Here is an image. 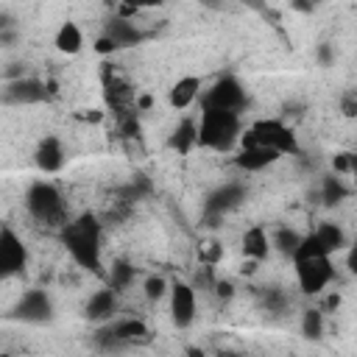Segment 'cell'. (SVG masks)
<instances>
[{
	"mask_svg": "<svg viewBox=\"0 0 357 357\" xmlns=\"http://www.w3.org/2000/svg\"><path fill=\"white\" fill-rule=\"evenodd\" d=\"M61 243L67 245L70 257L81 268H86L92 273H103V265H100V223L92 212H84L75 220H70L61 229Z\"/></svg>",
	"mask_w": 357,
	"mask_h": 357,
	"instance_id": "obj_1",
	"label": "cell"
},
{
	"mask_svg": "<svg viewBox=\"0 0 357 357\" xmlns=\"http://www.w3.org/2000/svg\"><path fill=\"white\" fill-rule=\"evenodd\" d=\"M25 206L28 212L45 223V226H59L64 229L70 220H67V212H64V201L59 195V190L50 184V181H33L25 192Z\"/></svg>",
	"mask_w": 357,
	"mask_h": 357,
	"instance_id": "obj_2",
	"label": "cell"
},
{
	"mask_svg": "<svg viewBox=\"0 0 357 357\" xmlns=\"http://www.w3.org/2000/svg\"><path fill=\"white\" fill-rule=\"evenodd\" d=\"M240 137V114L234 112H218V109H204L201 126H198V142L215 151L231 148V142Z\"/></svg>",
	"mask_w": 357,
	"mask_h": 357,
	"instance_id": "obj_3",
	"label": "cell"
},
{
	"mask_svg": "<svg viewBox=\"0 0 357 357\" xmlns=\"http://www.w3.org/2000/svg\"><path fill=\"white\" fill-rule=\"evenodd\" d=\"M245 106V92L237 78L223 75L215 81V86L204 95V109H218V112H240Z\"/></svg>",
	"mask_w": 357,
	"mask_h": 357,
	"instance_id": "obj_4",
	"label": "cell"
},
{
	"mask_svg": "<svg viewBox=\"0 0 357 357\" xmlns=\"http://www.w3.org/2000/svg\"><path fill=\"white\" fill-rule=\"evenodd\" d=\"M251 131L257 134L259 145H265V148H273L279 153H298V142H296L293 131L279 120H257L251 126Z\"/></svg>",
	"mask_w": 357,
	"mask_h": 357,
	"instance_id": "obj_5",
	"label": "cell"
},
{
	"mask_svg": "<svg viewBox=\"0 0 357 357\" xmlns=\"http://www.w3.org/2000/svg\"><path fill=\"white\" fill-rule=\"evenodd\" d=\"M296 276H298V287L301 293H321L326 287V282L332 279V262L329 257H315V259H304L296 262Z\"/></svg>",
	"mask_w": 357,
	"mask_h": 357,
	"instance_id": "obj_6",
	"label": "cell"
},
{
	"mask_svg": "<svg viewBox=\"0 0 357 357\" xmlns=\"http://www.w3.org/2000/svg\"><path fill=\"white\" fill-rule=\"evenodd\" d=\"M151 337L148 326L139 321V318H126V321H117L112 324L109 329H100L98 332V343L100 346H117V343H145Z\"/></svg>",
	"mask_w": 357,
	"mask_h": 357,
	"instance_id": "obj_7",
	"label": "cell"
},
{
	"mask_svg": "<svg viewBox=\"0 0 357 357\" xmlns=\"http://www.w3.org/2000/svg\"><path fill=\"white\" fill-rule=\"evenodd\" d=\"M25 259H28V251L22 240L11 231V226H3L0 229V273L3 276L20 273L25 268Z\"/></svg>",
	"mask_w": 357,
	"mask_h": 357,
	"instance_id": "obj_8",
	"label": "cell"
},
{
	"mask_svg": "<svg viewBox=\"0 0 357 357\" xmlns=\"http://www.w3.org/2000/svg\"><path fill=\"white\" fill-rule=\"evenodd\" d=\"M243 198H245V190H243L240 184H223L220 190H215V192L206 198V204H204V215H206L209 226H218L215 220H220L223 212L234 209Z\"/></svg>",
	"mask_w": 357,
	"mask_h": 357,
	"instance_id": "obj_9",
	"label": "cell"
},
{
	"mask_svg": "<svg viewBox=\"0 0 357 357\" xmlns=\"http://www.w3.org/2000/svg\"><path fill=\"white\" fill-rule=\"evenodd\" d=\"M170 312H173V324L178 329H187L195 318V290L187 282H176L170 287Z\"/></svg>",
	"mask_w": 357,
	"mask_h": 357,
	"instance_id": "obj_10",
	"label": "cell"
},
{
	"mask_svg": "<svg viewBox=\"0 0 357 357\" xmlns=\"http://www.w3.org/2000/svg\"><path fill=\"white\" fill-rule=\"evenodd\" d=\"M14 315L22 318V321H31V324H45V321H50V315H53V304H50V298H47L45 290H28V293L20 298Z\"/></svg>",
	"mask_w": 357,
	"mask_h": 357,
	"instance_id": "obj_11",
	"label": "cell"
},
{
	"mask_svg": "<svg viewBox=\"0 0 357 357\" xmlns=\"http://www.w3.org/2000/svg\"><path fill=\"white\" fill-rule=\"evenodd\" d=\"M47 98V86L36 78H17L8 81L3 89V103H39Z\"/></svg>",
	"mask_w": 357,
	"mask_h": 357,
	"instance_id": "obj_12",
	"label": "cell"
},
{
	"mask_svg": "<svg viewBox=\"0 0 357 357\" xmlns=\"http://www.w3.org/2000/svg\"><path fill=\"white\" fill-rule=\"evenodd\" d=\"M114 312H117V290H112V287L98 290V293L86 301V318L95 321V324L109 321Z\"/></svg>",
	"mask_w": 357,
	"mask_h": 357,
	"instance_id": "obj_13",
	"label": "cell"
},
{
	"mask_svg": "<svg viewBox=\"0 0 357 357\" xmlns=\"http://www.w3.org/2000/svg\"><path fill=\"white\" fill-rule=\"evenodd\" d=\"M36 165H39V170H45V173L61 170V165H64V151H61V142H59L56 137H45V139L39 142V148H36Z\"/></svg>",
	"mask_w": 357,
	"mask_h": 357,
	"instance_id": "obj_14",
	"label": "cell"
},
{
	"mask_svg": "<svg viewBox=\"0 0 357 357\" xmlns=\"http://www.w3.org/2000/svg\"><path fill=\"white\" fill-rule=\"evenodd\" d=\"M103 36H109L117 47H128V45H137L142 39V33L134 28V22L131 20H120V17H114V20L106 22Z\"/></svg>",
	"mask_w": 357,
	"mask_h": 357,
	"instance_id": "obj_15",
	"label": "cell"
},
{
	"mask_svg": "<svg viewBox=\"0 0 357 357\" xmlns=\"http://www.w3.org/2000/svg\"><path fill=\"white\" fill-rule=\"evenodd\" d=\"M276 159H279V151L259 145V148H251V151H240V156L234 159V165L243 167V170H248V173H254V170H262V167L273 165Z\"/></svg>",
	"mask_w": 357,
	"mask_h": 357,
	"instance_id": "obj_16",
	"label": "cell"
},
{
	"mask_svg": "<svg viewBox=\"0 0 357 357\" xmlns=\"http://www.w3.org/2000/svg\"><path fill=\"white\" fill-rule=\"evenodd\" d=\"M198 89H201V81H198L195 75L178 78V81L173 84V89H170V106H173V109H187V106L195 100Z\"/></svg>",
	"mask_w": 357,
	"mask_h": 357,
	"instance_id": "obj_17",
	"label": "cell"
},
{
	"mask_svg": "<svg viewBox=\"0 0 357 357\" xmlns=\"http://www.w3.org/2000/svg\"><path fill=\"white\" fill-rule=\"evenodd\" d=\"M243 254L248 259H265L268 257V234L259 229V226H251L245 234H243Z\"/></svg>",
	"mask_w": 357,
	"mask_h": 357,
	"instance_id": "obj_18",
	"label": "cell"
},
{
	"mask_svg": "<svg viewBox=\"0 0 357 357\" xmlns=\"http://www.w3.org/2000/svg\"><path fill=\"white\" fill-rule=\"evenodd\" d=\"M192 145H198V126L192 120H181L170 137V148H176L178 153H190Z\"/></svg>",
	"mask_w": 357,
	"mask_h": 357,
	"instance_id": "obj_19",
	"label": "cell"
},
{
	"mask_svg": "<svg viewBox=\"0 0 357 357\" xmlns=\"http://www.w3.org/2000/svg\"><path fill=\"white\" fill-rule=\"evenodd\" d=\"M81 45H84L81 28H78L75 22H64V25L59 28V33H56V47H59L61 53L73 56V53H78V50H81Z\"/></svg>",
	"mask_w": 357,
	"mask_h": 357,
	"instance_id": "obj_20",
	"label": "cell"
},
{
	"mask_svg": "<svg viewBox=\"0 0 357 357\" xmlns=\"http://www.w3.org/2000/svg\"><path fill=\"white\" fill-rule=\"evenodd\" d=\"M315 234H318L321 245L326 248V254L340 251V248L346 245V234H343V229H340L337 223H321V226L315 229Z\"/></svg>",
	"mask_w": 357,
	"mask_h": 357,
	"instance_id": "obj_21",
	"label": "cell"
},
{
	"mask_svg": "<svg viewBox=\"0 0 357 357\" xmlns=\"http://www.w3.org/2000/svg\"><path fill=\"white\" fill-rule=\"evenodd\" d=\"M346 195H349V190L340 184V178H335V176H326V178L321 181V201H324L326 206H335V204H340Z\"/></svg>",
	"mask_w": 357,
	"mask_h": 357,
	"instance_id": "obj_22",
	"label": "cell"
},
{
	"mask_svg": "<svg viewBox=\"0 0 357 357\" xmlns=\"http://www.w3.org/2000/svg\"><path fill=\"white\" fill-rule=\"evenodd\" d=\"M298 245H301V237H298L293 229H276V231H273V248H276L279 254L293 257V254L298 251Z\"/></svg>",
	"mask_w": 357,
	"mask_h": 357,
	"instance_id": "obj_23",
	"label": "cell"
},
{
	"mask_svg": "<svg viewBox=\"0 0 357 357\" xmlns=\"http://www.w3.org/2000/svg\"><path fill=\"white\" fill-rule=\"evenodd\" d=\"M315 257H329V254H326V248L321 245L318 234L312 231V234L301 237V245H298V251L293 254V259H296V262H304V259H315Z\"/></svg>",
	"mask_w": 357,
	"mask_h": 357,
	"instance_id": "obj_24",
	"label": "cell"
},
{
	"mask_svg": "<svg viewBox=\"0 0 357 357\" xmlns=\"http://www.w3.org/2000/svg\"><path fill=\"white\" fill-rule=\"evenodd\" d=\"M301 335L310 337V340H318L324 335V310H304Z\"/></svg>",
	"mask_w": 357,
	"mask_h": 357,
	"instance_id": "obj_25",
	"label": "cell"
},
{
	"mask_svg": "<svg viewBox=\"0 0 357 357\" xmlns=\"http://www.w3.org/2000/svg\"><path fill=\"white\" fill-rule=\"evenodd\" d=\"M131 279H134V268H131L128 262H114V265H112V273H109V284H112V290L123 293V290L131 284Z\"/></svg>",
	"mask_w": 357,
	"mask_h": 357,
	"instance_id": "obj_26",
	"label": "cell"
},
{
	"mask_svg": "<svg viewBox=\"0 0 357 357\" xmlns=\"http://www.w3.org/2000/svg\"><path fill=\"white\" fill-rule=\"evenodd\" d=\"M137 109H128V112H120L117 114V128H120V134H123V139H139V120H137V114H134Z\"/></svg>",
	"mask_w": 357,
	"mask_h": 357,
	"instance_id": "obj_27",
	"label": "cell"
},
{
	"mask_svg": "<svg viewBox=\"0 0 357 357\" xmlns=\"http://www.w3.org/2000/svg\"><path fill=\"white\" fill-rule=\"evenodd\" d=\"M332 170L335 173H357V153H335Z\"/></svg>",
	"mask_w": 357,
	"mask_h": 357,
	"instance_id": "obj_28",
	"label": "cell"
},
{
	"mask_svg": "<svg viewBox=\"0 0 357 357\" xmlns=\"http://www.w3.org/2000/svg\"><path fill=\"white\" fill-rule=\"evenodd\" d=\"M165 293H167V282H165L162 276H148V279H145V296H148L151 301H159Z\"/></svg>",
	"mask_w": 357,
	"mask_h": 357,
	"instance_id": "obj_29",
	"label": "cell"
},
{
	"mask_svg": "<svg viewBox=\"0 0 357 357\" xmlns=\"http://www.w3.org/2000/svg\"><path fill=\"white\" fill-rule=\"evenodd\" d=\"M265 307L271 310V312H282L284 310V304H287V298H284V293L282 290H265Z\"/></svg>",
	"mask_w": 357,
	"mask_h": 357,
	"instance_id": "obj_30",
	"label": "cell"
},
{
	"mask_svg": "<svg viewBox=\"0 0 357 357\" xmlns=\"http://www.w3.org/2000/svg\"><path fill=\"white\" fill-rule=\"evenodd\" d=\"M198 257H201L204 265H212V262L220 259V245L218 243H206V248H198Z\"/></svg>",
	"mask_w": 357,
	"mask_h": 357,
	"instance_id": "obj_31",
	"label": "cell"
},
{
	"mask_svg": "<svg viewBox=\"0 0 357 357\" xmlns=\"http://www.w3.org/2000/svg\"><path fill=\"white\" fill-rule=\"evenodd\" d=\"M340 112L346 117H357V92H346L340 98Z\"/></svg>",
	"mask_w": 357,
	"mask_h": 357,
	"instance_id": "obj_32",
	"label": "cell"
},
{
	"mask_svg": "<svg viewBox=\"0 0 357 357\" xmlns=\"http://www.w3.org/2000/svg\"><path fill=\"white\" fill-rule=\"evenodd\" d=\"M215 296H218V298H223V301H226V298H231V296H234V284H231V282H223V279H220V282H215Z\"/></svg>",
	"mask_w": 357,
	"mask_h": 357,
	"instance_id": "obj_33",
	"label": "cell"
},
{
	"mask_svg": "<svg viewBox=\"0 0 357 357\" xmlns=\"http://www.w3.org/2000/svg\"><path fill=\"white\" fill-rule=\"evenodd\" d=\"M95 50L106 56V53H114V50H117V45H114L109 36H98V42H95Z\"/></svg>",
	"mask_w": 357,
	"mask_h": 357,
	"instance_id": "obj_34",
	"label": "cell"
},
{
	"mask_svg": "<svg viewBox=\"0 0 357 357\" xmlns=\"http://www.w3.org/2000/svg\"><path fill=\"white\" fill-rule=\"evenodd\" d=\"M346 268L357 276V245H351V248H349V254H346Z\"/></svg>",
	"mask_w": 357,
	"mask_h": 357,
	"instance_id": "obj_35",
	"label": "cell"
},
{
	"mask_svg": "<svg viewBox=\"0 0 357 357\" xmlns=\"http://www.w3.org/2000/svg\"><path fill=\"white\" fill-rule=\"evenodd\" d=\"M134 14H137V6H131V3L117 6V17H120V20H128V17H134Z\"/></svg>",
	"mask_w": 357,
	"mask_h": 357,
	"instance_id": "obj_36",
	"label": "cell"
},
{
	"mask_svg": "<svg viewBox=\"0 0 357 357\" xmlns=\"http://www.w3.org/2000/svg\"><path fill=\"white\" fill-rule=\"evenodd\" d=\"M318 61L321 64H332V47L329 45H318Z\"/></svg>",
	"mask_w": 357,
	"mask_h": 357,
	"instance_id": "obj_37",
	"label": "cell"
},
{
	"mask_svg": "<svg viewBox=\"0 0 357 357\" xmlns=\"http://www.w3.org/2000/svg\"><path fill=\"white\" fill-rule=\"evenodd\" d=\"M151 103H153L151 95H139V98H137V109H151Z\"/></svg>",
	"mask_w": 357,
	"mask_h": 357,
	"instance_id": "obj_38",
	"label": "cell"
},
{
	"mask_svg": "<svg viewBox=\"0 0 357 357\" xmlns=\"http://www.w3.org/2000/svg\"><path fill=\"white\" fill-rule=\"evenodd\" d=\"M337 304H340V296H337V293H332V296L326 298V304H324V307H326V310H337Z\"/></svg>",
	"mask_w": 357,
	"mask_h": 357,
	"instance_id": "obj_39",
	"label": "cell"
},
{
	"mask_svg": "<svg viewBox=\"0 0 357 357\" xmlns=\"http://www.w3.org/2000/svg\"><path fill=\"white\" fill-rule=\"evenodd\" d=\"M293 8H296V11H312L315 6H312V3H301V0H296V3H293Z\"/></svg>",
	"mask_w": 357,
	"mask_h": 357,
	"instance_id": "obj_40",
	"label": "cell"
},
{
	"mask_svg": "<svg viewBox=\"0 0 357 357\" xmlns=\"http://www.w3.org/2000/svg\"><path fill=\"white\" fill-rule=\"evenodd\" d=\"M86 120H92V123H98V120H103V114L100 112H89V114H84Z\"/></svg>",
	"mask_w": 357,
	"mask_h": 357,
	"instance_id": "obj_41",
	"label": "cell"
},
{
	"mask_svg": "<svg viewBox=\"0 0 357 357\" xmlns=\"http://www.w3.org/2000/svg\"><path fill=\"white\" fill-rule=\"evenodd\" d=\"M184 357H206V354H204V351H201V349H190V351H187V354H184Z\"/></svg>",
	"mask_w": 357,
	"mask_h": 357,
	"instance_id": "obj_42",
	"label": "cell"
},
{
	"mask_svg": "<svg viewBox=\"0 0 357 357\" xmlns=\"http://www.w3.org/2000/svg\"><path fill=\"white\" fill-rule=\"evenodd\" d=\"M45 86H47V95H56V92H59V89H56V81H47Z\"/></svg>",
	"mask_w": 357,
	"mask_h": 357,
	"instance_id": "obj_43",
	"label": "cell"
},
{
	"mask_svg": "<svg viewBox=\"0 0 357 357\" xmlns=\"http://www.w3.org/2000/svg\"><path fill=\"white\" fill-rule=\"evenodd\" d=\"M218 357H237V354H231V351H220Z\"/></svg>",
	"mask_w": 357,
	"mask_h": 357,
	"instance_id": "obj_44",
	"label": "cell"
},
{
	"mask_svg": "<svg viewBox=\"0 0 357 357\" xmlns=\"http://www.w3.org/2000/svg\"><path fill=\"white\" fill-rule=\"evenodd\" d=\"M3 357H8V354H3Z\"/></svg>",
	"mask_w": 357,
	"mask_h": 357,
	"instance_id": "obj_45",
	"label": "cell"
},
{
	"mask_svg": "<svg viewBox=\"0 0 357 357\" xmlns=\"http://www.w3.org/2000/svg\"><path fill=\"white\" fill-rule=\"evenodd\" d=\"M354 181H357V178H354Z\"/></svg>",
	"mask_w": 357,
	"mask_h": 357,
	"instance_id": "obj_46",
	"label": "cell"
},
{
	"mask_svg": "<svg viewBox=\"0 0 357 357\" xmlns=\"http://www.w3.org/2000/svg\"><path fill=\"white\" fill-rule=\"evenodd\" d=\"M354 176H357V173H354Z\"/></svg>",
	"mask_w": 357,
	"mask_h": 357,
	"instance_id": "obj_47",
	"label": "cell"
}]
</instances>
